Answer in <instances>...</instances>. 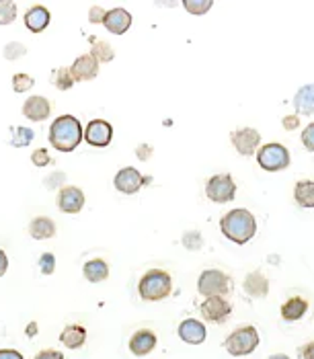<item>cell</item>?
<instances>
[{
	"label": "cell",
	"instance_id": "obj_1",
	"mask_svg": "<svg viewBox=\"0 0 314 359\" xmlns=\"http://www.w3.org/2000/svg\"><path fill=\"white\" fill-rule=\"evenodd\" d=\"M220 228L228 241L236 243V245H245L255 236L257 222L249 210L238 208V210H230L228 214L220 220Z\"/></svg>",
	"mask_w": 314,
	"mask_h": 359
},
{
	"label": "cell",
	"instance_id": "obj_2",
	"mask_svg": "<svg viewBox=\"0 0 314 359\" xmlns=\"http://www.w3.org/2000/svg\"><path fill=\"white\" fill-rule=\"evenodd\" d=\"M83 140V126L72 115H62L50 126V144L60 152H72Z\"/></svg>",
	"mask_w": 314,
	"mask_h": 359
},
{
	"label": "cell",
	"instance_id": "obj_3",
	"mask_svg": "<svg viewBox=\"0 0 314 359\" xmlns=\"http://www.w3.org/2000/svg\"><path fill=\"white\" fill-rule=\"evenodd\" d=\"M172 290V279L167 271L163 269H150L146 271L144 277L140 279L138 292L146 302H158L165 300Z\"/></svg>",
	"mask_w": 314,
	"mask_h": 359
},
{
	"label": "cell",
	"instance_id": "obj_4",
	"mask_svg": "<svg viewBox=\"0 0 314 359\" xmlns=\"http://www.w3.org/2000/svg\"><path fill=\"white\" fill-rule=\"evenodd\" d=\"M259 345V332L255 327H240L234 332H230L228 339L224 341V347L230 355L234 358H243L249 355L257 349Z\"/></svg>",
	"mask_w": 314,
	"mask_h": 359
},
{
	"label": "cell",
	"instance_id": "obj_5",
	"mask_svg": "<svg viewBox=\"0 0 314 359\" xmlns=\"http://www.w3.org/2000/svg\"><path fill=\"white\" fill-rule=\"evenodd\" d=\"M257 161L261 168H265L269 172L284 170V168L289 166V152H287L286 146H282L278 142H271V144L261 146V150L257 152Z\"/></svg>",
	"mask_w": 314,
	"mask_h": 359
},
{
	"label": "cell",
	"instance_id": "obj_6",
	"mask_svg": "<svg viewBox=\"0 0 314 359\" xmlns=\"http://www.w3.org/2000/svg\"><path fill=\"white\" fill-rule=\"evenodd\" d=\"M198 290L201 296H207V298H216V296L224 298L230 292V277L218 269H207L200 276Z\"/></svg>",
	"mask_w": 314,
	"mask_h": 359
},
{
	"label": "cell",
	"instance_id": "obj_7",
	"mask_svg": "<svg viewBox=\"0 0 314 359\" xmlns=\"http://www.w3.org/2000/svg\"><path fill=\"white\" fill-rule=\"evenodd\" d=\"M205 194L216 203H228L236 195V185L230 175H214L205 185Z\"/></svg>",
	"mask_w": 314,
	"mask_h": 359
},
{
	"label": "cell",
	"instance_id": "obj_8",
	"mask_svg": "<svg viewBox=\"0 0 314 359\" xmlns=\"http://www.w3.org/2000/svg\"><path fill=\"white\" fill-rule=\"evenodd\" d=\"M148 181L150 179L144 177L142 172H138L134 166H125L115 175V189L125 195H134L138 194L144 183H148Z\"/></svg>",
	"mask_w": 314,
	"mask_h": 359
},
{
	"label": "cell",
	"instance_id": "obj_9",
	"mask_svg": "<svg viewBox=\"0 0 314 359\" xmlns=\"http://www.w3.org/2000/svg\"><path fill=\"white\" fill-rule=\"evenodd\" d=\"M230 140H232V146L236 148L238 154L253 156L257 152L259 144H261V134L253 128H240V130L230 134Z\"/></svg>",
	"mask_w": 314,
	"mask_h": 359
},
{
	"label": "cell",
	"instance_id": "obj_10",
	"mask_svg": "<svg viewBox=\"0 0 314 359\" xmlns=\"http://www.w3.org/2000/svg\"><path fill=\"white\" fill-rule=\"evenodd\" d=\"M85 140L90 146H97V148H105L109 146L111 136H114V128L105 121V119H93L83 132Z\"/></svg>",
	"mask_w": 314,
	"mask_h": 359
},
{
	"label": "cell",
	"instance_id": "obj_11",
	"mask_svg": "<svg viewBox=\"0 0 314 359\" xmlns=\"http://www.w3.org/2000/svg\"><path fill=\"white\" fill-rule=\"evenodd\" d=\"M230 312H232L230 302L228 300H224V298H220V296L207 298V300L201 304V314H203V318L210 320V323H218V325L224 323L230 316Z\"/></svg>",
	"mask_w": 314,
	"mask_h": 359
},
{
	"label": "cell",
	"instance_id": "obj_12",
	"mask_svg": "<svg viewBox=\"0 0 314 359\" xmlns=\"http://www.w3.org/2000/svg\"><path fill=\"white\" fill-rule=\"evenodd\" d=\"M57 205L64 214H78L85 205V195L78 187H64L57 195Z\"/></svg>",
	"mask_w": 314,
	"mask_h": 359
},
{
	"label": "cell",
	"instance_id": "obj_13",
	"mask_svg": "<svg viewBox=\"0 0 314 359\" xmlns=\"http://www.w3.org/2000/svg\"><path fill=\"white\" fill-rule=\"evenodd\" d=\"M70 74H72L74 81H90V79H95L99 74V64H97V60L90 54L81 55L72 64Z\"/></svg>",
	"mask_w": 314,
	"mask_h": 359
},
{
	"label": "cell",
	"instance_id": "obj_14",
	"mask_svg": "<svg viewBox=\"0 0 314 359\" xmlns=\"http://www.w3.org/2000/svg\"><path fill=\"white\" fill-rule=\"evenodd\" d=\"M103 25L115 35H123L132 25V15L125 8H114V11L105 13Z\"/></svg>",
	"mask_w": 314,
	"mask_h": 359
},
{
	"label": "cell",
	"instance_id": "obj_15",
	"mask_svg": "<svg viewBox=\"0 0 314 359\" xmlns=\"http://www.w3.org/2000/svg\"><path fill=\"white\" fill-rule=\"evenodd\" d=\"M205 327L201 325L200 320H196V318H187V320H183L181 325H179V337H181V341H185V343H189V345H200L205 341Z\"/></svg>",
	"mask_w": 314,
	"mask_h": 359
},
{
	"label": "cell",
	"instance_id": "obj_16",
	"mask_svg": "<svg viewBox=\"0 0 314 359\" xmlns=\"http://www.w3.org/2000/svg\"><path fill=\"white\" fill-rule=\"evenodd\" d=\"M156 347V334L152 331H138L132 334L130 339V351L136 355V358H142V355H148L152 349Z\"/></svg>",
	"mask_w": 314,
	"mask_h": 359
},
{
	"label": "cell",
	"instance_id": "obj_17",
	"mask_svg": "<svg viewBox=\"0 0 314 359\" xmlns=\"http://www.w3.org/2000/svg\"><path fill=\"white\" fill-rule=\"evenodd\" d=\"M50 111H52V107H50V101L46 97H29L25 105H23V115L29 117L31 121L48 119Z\"/></svg>",
	"mask_w": 314,
	"mask_h": 359
},
{
	"label": "cell",
	"instance_id": "obj_18",
	"mask_svg": "<svg viewBox=\"0 0 314 359\" xmlns=\"http://www.w3.org/2000/svg\"><path fill=\"white\" fill-rule=\"evenodd\" d=\"M25 25L33 33H41L43 29L50 25V13H48V8L46 6H33V8H29V13L25 15Z\"/></svg>",
	"mask_w": 314,
	"mask_h": 359
},
{
	"label": "cell",
	"instance_id": "obj_19",
	"mask_svg": "<svg viewBox=\"0 0 314 359\" xmlns=\"http://www.w3.org/2000/svg\"><path fill=\"white\" fill-rule=\"evenodd\" d=\"M60 341H62V345L68 347V349H81L86 341L85 327H81V325H68V327L62 331V334H60Z\"/></svg>",
	"mask_w": 314,
	"mask_h": 359
},
{
	"label": "cell",
	"instance_id": "obj_20",
	"mask_svg": "<svg viewBox=\"0 0 314 359\" xmlns=\"http://www.w3.org/2000/svg\"><path fill=\"white\" fill-rule=\"evenodd\" d=\"M29 234L35 238V241H46V238H52L56 234V224L50 220V218H33L29 224Z\"/></svg>",
	"mask_w": 314,
	"mask_h": 359
},
{
	"label": "cell",
	"instance_id": "obj_21",
	"mask_svg": "<svg viewBox=\"0 0 314 359\" xmlns=\"http://www.w3.org/2000/svg\"><path fill=\"white\" fill-rule=\"evenodd\" d=\"M294 107L302 115H313L314 113V84L302 86L296 97H294Z\"/></svg>",
	"mask_w": 314,
	"mask_h": 359
},
{
	"label": "cell",
	"instance_id": "obj_22",
	"mask_svg": "<svg viewBox=\"0 0 314 359\" xmlns=\"http://www.w3.org/2000/svg\"><path fill=\"white\" fill-rule=\"evenodd\" d=\"M245 292L251 296V298H265L267 296V292H269V283H267V279L263 273H249L247 279H245Z\"/></svg>",
	"mask_w": 314,
	"mask_h": 359
},
{
	"label": "cell",
	"instance_id": "obj_23",
	"mask_svg": "<svg viewBox=\"0 0 314 359\" xmlns=\"http://www.w3.org/2000/svg\"><path fill=\"white\" fill-rule=\"evenodd\" d=\"M294 199L300 208L313 210L314 208V181H298L294 187Z\"/></svg>",
	"mask_w": 314,
	"mask_h": 359
},
{
	"label": "cell",
	"instance_id": "obj_24",
	"mask_svg": "<svg viewBox=\"0 0 314 359\" xmlns=\"http://www.w3.org/2000/svg\"><path fill=\"white\" fill-rule=\"evenodd\" d=\"M308 310V302L304 298H289L286 304L282 306V316L284 320H300Z\"/></svg>",
	"mask_w": 314,
	"mask_h": 359
},
{
	"label": "cell",
	"instance_id": "obj_25",
	"mask_svg": "<svg viewBox=\"0 0 314 359\" xmlns=\"http://www.w3.org/2000/svg\"><path fill=\"white\" fill-rule=\"evenodd\" d=\"M85 277L93 283L105 281L109 277V265L103 259H93L85 265Z\"/></svg>",
	"mask_w": 314,
	"mask_h": 359
},
{
	"label": "cell",
	"instance_id": "obj_26",
	"mask_svg": "<svg viewBox=\"0 0 314 359\" xmlns=\"http://www.w3.org/2000/svg\"><path fill=\"white\" fill-rule=\"evenodd\" d=\"M90 55L97 60V64L99 62H111L114 60V48L107 43V41H95V46H93V52H90Z\"/></svg>",
	"mask_w": 314,
	"mask_h": 359
},
{
	"label": "cell",
	"instance_id": "obj_27",
	"mask_svg": "<svg viewBox=\"0 0 314 359\" xmlns=\"http://www.w3.org/2000/svg\"><path fill=\"white\" fill-rule=\"evenodd\" d=\"M52 83L56 84L60 90H68V88H72L74 79H72V74H70V68H57L56 72L52 74Z\"/></svg>",
	"mask_w": 314,
	"mask_h": 359
},
{
	"label": "cell",
	"instance_id": "obj_28",
	"mask_svg": "<svg viewBox=\"0 0 314 359\" xmlns=\"http://www.w3.org/2000/svg\"><path fill=\"white\" fill-rule=\"evenodd\" d=\"M17 17V4L13 0H0V25L13 23Z\"/></svg>",
	"mask_w": 314,
	"mask_h": 359
},
{
	"label": "cell",
	"instance_id": "obj_29",
	"mask_svg": "<svg viewBox=\"0 0 314 359\" xmlns=\"http://www.w3.org/2000/svg\"><path fill=\"white\" fill-rule=\"evenodd\" d=\"M33 142V132L29 128H13V138H11V144L15 148H21V146H27Z\"/></svg>",
	"mask_w": 314,
	"mask_h": 359
},
{
	"label": "cell",
	"instance_id": "obj_30",
	"mask_svg": "<svg viewBox=\"0 0 314 359\" xmlns=\"http://www.w3.org/2000/svg\"><path fill=\"white\" fill-rule=\"evenodd\" d=\"M212 0H185L183 2V6L189 11V13H193V15H203V13H207L210 8H212Z\"/></svg>",
	"mask_w": 314,
	"mask_h": 359
},
{
	"label": "cell",
	"instance_id": "obj_31",
	"mask_svg": "<svg viewBox=\"0 0 314 359\" xmlns=\"http://www.w3.org/2000/svg\"><path fill=\"white\" fill-rule=\"evenodd\" d=\"M31 86H33V79H31L29 74L19 72V74L13 76V88H15L17 93H27Z\"/></svg>",
	"mask_w": 314,
	"mask_h": 359
},
{
	"label": "cell",
	"instance_id": "obj_32",
	"mask_svg": "<svg viewBox=\"0 0 314 359\" xmlns=\"http://www.w3.org/2000/svg\"><path fill=\"white\" fill-rule=\"evenodd\" d=\"M25 54H27V48L21 46V43H17V41L8 43V46L4 48V57H6V60H19V57H23Z\"/></svg>",
	"mask_w": 314,
	"mask_h": 359
},
{
	"label": "cell",
	"instance_id": "obj_33",
	"mask_svg": "<svg viewBox=\"0 0 314 359\" xmlns=\"http://www.w3.org/2000/svg\"><path fill=\"white\" fill-rule=\"evenodd\" d=\"M201 243H203V238H201L200 232H187L183 236V245L189 250H198L201 247Z\"/></svg>",
	"mask_w": 314,
	"mask_h": 359
},
{
	"label": "cell",
	"instance_id": "obj_34",
	"mask_svg": "<svg viewBox=\"0 0 314 359\" xmlns=\"http://www.w3.org/2000/svg\"><path fill=\"white\" fill-rule=\"evenodd\" d=\"M54 263H56V259H54V255H52V252L41 255V259H39L41 273H43V276H52V271H54Z\"/></svg>",
	"mask_w": 314,
	"mask_h": 359
},
{
	"label": "cell",
	"instance_id": "obj_35",
	"mask_svg": "<svg viewBox=\"0 0 314 359\" xmlns=\"http://www.w3.org/2000/svg\"><path fill=\"white\" fill-rule=\"evenodd\" d=\"M31 161H33V165L35 166H46L50 165V154H48V150H43V148H39V150H35L33 154H31Z\"/></svg>",
	"mask_w": 314,
	"mask_h": 359
},
{
	"label": "cell",
	"instance_id": "obj_36",
	"mask_svg": "<svg viewBox=\"0 0 314 359\" xmlns=\"http://www.w3.org/2000/svg\"><path fill=\"white\" fill-rule=\"evenodd\" d=\"M302 144H304L306 150L314 152V121L310 126L304 128V132H302Z\"/></svg>",
	"mask_w": 314,
	"mask_h": 359
},
{
	"label": "cell",
	"instance_id": "obj_37",
	"mask_svg": "<svg viewBox=\"0 0 314 359\" xmlns=\"http://www.w3.org/2000/svg\"><path fill=\"white\" fill-rule=\"evenodd\" d=\"M103 19H105V11L101 6H93L88 13V21L90 23H103Z\"/></svg>",
	"mask_w": 314,
	"mask_h": 359
},
{
	"label": "cell",
	"instance_id": "obj_38",
	"mask_svg": "<svg viewBox=\"0 0 314 359\" xmlns=\"http://www.w3.org/2000/svg\"><path fill=\"white\" fill-rule=\"evenodd\" d=\"M35 359H64V355L56 349H43L35 355Z\"/></svg>",
	"mask_w": 314,
	"mask_h": 359
},
{
	"label": "cell",
	"instance_id": "obj_39",
	"mask_svg": "<svg viewBox=\"0 0 314 359\" xmlns=\"http://www.w3.org/2000/svg\"><path fill=\"white\" fill-rule=\"evenodd\" d=\"M284 128L286 130H296V128H300V119H298V115H287V117H284Z\"/></svg>",
	"mask_w": 314,
	"mask_h": 359
},
{
	"label": "cell",
	"instance_id": "obj_40",
	"mask_svg": "<svg viewBox=\"0 0 314 359\" xmlns=\"http://www.w3.org/2000/svg\"><path fill=\"white\" fill-rule=\"evenodd\" d=\"M64 179H66V177H64V172H54V175H50V179L46 181V185H48V187L62 185V183H64Z\"/></svg>",
	"mask_w": 314,
	"mask_h": 359
},
{
	"label": "cell",
	"instance_id": "obj_41",
	"mask_svg": "<svg viewBox=\"0 0 314 359\" xmlns=\"http://www.w3.org/2000/svg\"><path fill=\"white\" fill-rule=\"evenodd\" d=\"M0 359H23V355L15 349H0Z\"/></svg>",
	"mask_w": 314,
	"mask_h": 359
},
{
	"label": "cell",
	"instance_id": "obj_42",
	"mask_svg": "<svg viewBox=\"0 0 314 359\" xmlns=\"http://www.w3.org/2000/svg\"><path fill=\"white\" fill-rule=\"evenodd\" d=\"M300 355H302V359H314V341H310L308 345H304L300 349Z\"/></svg>",
	"mask_w": 314,
	"mask_h": 359
},
{
	"label": "cell",
	"instance_id": "obj_43",
	"mask_svg": "<svg viewBox=\"0 0 314 359\" xmlns=\"http://www.w3.org/2000/svg\"><path fill=\"white\" fill-rule=\"evenodd\" d=\"M136 154H138V158H140V161H148V156L152 154V148H150L148 144H142V146L136 150Z\"/></svg>",
	"mask_w": 314,
	"mask_h": 359
},
{
	"label": "cell",
	"instance_id": "obj_44",
	"mask_svg": "<svg viewBox=\"0 0 314 359\" xmlns=\"http://www.w3.org/2000/svg\"><path fill=\"white\" fill-rule=\"evenodd\" d=\"M6 267H8V259H6V252L0 250V277L6 273Z\"/></svg>",
	"mask_w": 314,
	"mask_h": 359
},
{
	"label": "cell",
	"instance_id": "obj_45",
	"mask_svg": "<svg viewBox=\"0 0 314 359\" xmlns=\"http://www.w3.org/2000/svg\"><path fill=\"white\" fill-rule=\"evenodd\" d=\"M269 359H289L287 355H282V353H278V355H273V358H269Z\"/></svg>",
	"mask_w": 314,
	"mask_h": 359
},
{
	"label": "cell",
	"instance_id": "obj_46",
	"mask_svg": "<svg viewBox=\"0 0 314 359\" xmlns=\"http://www.w3.org/2000/svg\"><path fill=\"white\" fill-rule=\"evenodd\" d=\"M29 334H33V332H35V323H31V327H29Z\"/></svg>",
	"mask_w": 314,
	"mask_h": 359
}]
</instances>
